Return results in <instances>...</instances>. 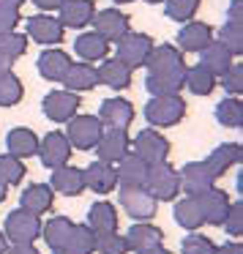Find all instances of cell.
I'll return each instance as SVG.
<instances>
[{
    "label": "cell",
    "instance_id": "f5cc1de1",
    "mask_svg": "<svg viewBox=\"0 0 243 254\" xmlns=\"http://www.w3.org/2000/svg\"><path fill=\"white\" fill-rule=\"evenodd\" d=\"M14 68V61H8V58H0V77H3V74H8Z\"/></svg>",
    "mask_w": 243,
    "mask_h": 254
},
{
    "label": "cell",
    "instance_id": "52a82bcc",
    "mask_svg": "<svg viewBox=\"0 0 243 254\" xmlns=\"http://www.w3.org/2000/svg\"><path fill=\"white\" fill-rule=\"evenodd\" d=\"M153 47L156 44L148 33H134V30H128V33L118 41V61H123L134 71V68L145 66V61H148Z\"/></svg>",
    "mask_w": 243,
    "mask_h": 254
},
{
    "label": "cell",
    "instance_id": "ee69618b",
    "mask_svg": "<svg viewBox=\"0 0 243 254\" xmlns=\"http://www.w3.org/2000/svg\"><path fill=\"white\" fill-rule=\"evenodd\" d=\"M213 249H216V243L210 241L208 235H202V232H191V235H186L181 243L183 254H213Z\"/></svg>",
    "mask_w": 243,
    "mask_h": 254
},
{
    "label": "cell",
    "instance_id": "3957f363",
    "mask_svg": "<svg viewBox=\"0 0 243 254\" xmlns=\"http://www.w3.org/2000/svg\"><path fill=\"white\" fill-rule=\"evenodd\" d=\"M118 202H121L123 213H128L134 221H150L156 216V210H159L156 197L145 186H121Z\"/></svg>",
    "mask_w": 243,
    "mask_h": 254
},
{
    "label": "cell",
    "instance_id": "44dd1931",
    "mask_svg": "<svg viewBox=\"0 0 243 254\" xmlns=\"http://www.w3.org/2000/svg\"><path fill=\"white\" fill-rule=\"evenodd\" d=\"M52 205H55V191L50 189V183H30L19 197V208L36 216L50 213Z\"/></svg>",
    "mask_w": 243,
    "mask_h": 254
},
{
    "label": "cell",
    "instance_id": "ac0fdd59",
    "mask_svg": "<svg viewBox=\"0 0 243 254\" xmlns=\"http://www.w3.org/2000/svg\"><path fill=\"white\" fill-rule=\"evenodd\" d=\"M82 181H85V189L96 194H110L118 189V172L112 164H104V161H93L82 170Z\"/></svg>",
    "mask_w": 243,
    "mask_h": 254
},
{
    "label": "cell",
    "instance_id": "277c9868",
    "mask_svg": "<svg viewBox=\"0 0 243 254\" xmlns=\"http://www.w3.org/2000/svg\"><path fill=\"white\" fill-rule=\"evenodd\" d=\"M104 134V126L96 115H74L66 126V139L77 150H93Z\"/></svg>",
    "mask_w": 243,
    "mask_h": 254
},
{
    "label": "cell",
    "instance_id": "7402d4cb",
    "mask_svg": "<svg viewBox=\"0 0 243 254\" xmlns=\"http://www.w3.org/2000/svg\"><path fill=\"white\" fill-rule=\"evenodd\" d=\"M50 189L63 197H79L85 191V181H82V170L79 167H71V164H63L58 170H52V181H50Z\"/></svg>",
    "mask_w": 243,
    "mask_h": 254
},
{
    "label": "cell",
    "instance_id": "9f6ffc18",
    "mask_svg": "<svg viewBox=\"0 0 243 254\" xmlns=\"http://www.w3.org/2000/svg\"><path fill=\"white\" fill-rule=\"evenodd\" d=\"M0 3H6V6H14V8H19L25 3V0H0Z\"/></svg>",
    "mask_w": 243,
    "mask_h": 254
},
{
    "label": "cell",
    "instance_id": "ab89813d",
    "mask_svg": "<svg viewBox=\"0 0 243 254\" xmlns=\"http://www.w3.org/2000/svg\"><path fill=\"white\" fill-rule=\"evenodd\" d=\"M199 3H202V0H164V11H167V17H170V19L186 25V22H191V19H194Z\"/></svg>",
    "mask_w": 243,
    "mask_h": 254
},
{
    "label": "cell",
    "instance_id": "4dcf8cb0",
    "mask_svg": "<svg viewBox=\"0 0 243 254\" xmlns=\"http://www.w3.org/2000/svg\"><path fill=\"white\" fill-rule=\"evenodd\" d=\"M148 167L137 153H128L118 161L115 172H118V183L121 186H145V178H148Z\"/></svg>",
    "mask_w": 243,
    "mask_h": 254
},
{
    "label": "cell",
    "instance_id": "1f68e13d",
    "mask_svg": "<svg viewBox=\"0 0 243 254\" xmlns=\"http://www.w3.org/2000/svg\"><path fill=\"white\" fill-rule=\"evenodd\" d=\"M96 71H99V82L110 85L112 90H126L128 85H131V68H128L123 61H118V58L104 61Z\"/></svg>",
    "mask_w": 243,
    "mask_h": 254
},
{
    "label": "cell",
    "instance_id": "f35d334b",
    "mask_svg": "<svg viewBox=\"0 0 243 254\" xmlns=\"http://www.w3.org/2000/svg\"><path fill=\"white\" fill-rule=\"evenodd\" d=\"M25 96V88H22V79L17 77L14 71L3 74L0 77V107H14L19 104Z\"/></svg>",
    "mask_w": 243,
    "mask_h": 254
},
{
    "label": "cell",
    "instance_id": "4fadbf2b",
    "mask_svg": "<svg viewBox=\"0 0 243 254\" xmlns=\"http://www.w3.org/2000/svg\"><path fill=\"white\" fill-rule=\"evenodd\" d=\"M63 30L66 28L52 14H33V17H28V39H33L36 44H44V47L61 44Z\"/></svg>",
    "mask_w": 243,
    "mask_h": 254
},
{
    "label": "cell",
    "instance_id": "f1b7e54d",
    "mask_svg": "<svg viewBox=\"0 0 243 254\" xmlns=\"http://www.w3.org/2000/svg\"><path fill=\"white\" fill-rule=\"evenodd\" d=\"M88 227L96 235H104V232H118V208L107 199L93 202L88 210Z\"/></svg>",
    "mask_w": 243,
    "mask_h": 254
},
{
    "label": "cell",
    "instance_id": "91938a15",
    "mask_svg": "<svg viewBox=\"0 0 243 254\" xmlns=\"http://www.w3.org/2000/svg\"><path fill=\"white\" fill-rule=\"evenodd\" d=\"M118 6H123V3H134V0H115Z\"/></svg>",
    "mask_w": 243,
    "mask_h": 254
},
{
    "label": "cell",
    "instance_id": "8d00e7d4",
    "mask_svg": "<svg viewBox=\"0 0 243 254\" xmlns=\"http://www.w3.org/2000/svg\"><path fill=\"white\" fill-rule=\"evenodd\" d=\"M25 172H28V167H25L22 159H17L11 153H0V183L6 189L19 186L25 181Z\"/></svg>",
    "mask_w": 243,
    "mask_h": 254
},
{
    "label": "cell",
    "instance_id": "9c48e42d",
    "mask_svg": "<svg viewBox=\"0 0 243 254\" xmlns=\"http://www.w3.org/2000/svg\"><path fill=\"white\" fill-rule=\"evenodd\" d=\"M71 145H68L66 134L63 131H50L47 137L39 139V159L41 164L47 167V170H58V167L68 164V159H71Z\"/></svg>",
    "mask_w": 243,
    "mask_h": 254
},
{
    "label": "cell",
    "instance_id": "5b68a950",
    "mask_svg": "<svg viewBox=\"0 0 243 254\" xmlns=\"http://www.w3.org/2000/svg\"><path fill=\"white\" fill-rule=\"evenodd\" d=\"M3 235L11 243H33L41 235V216L28 213V210L17 208L6 216V224H3Z\"/></svg>",
    "mask_w": 243,
    "mask_h": 254
},
{
    "label": "cell",
    "instance_id": "8992f818",
    "mask_svg": "<svg viewBox=\"0 0 243 254\" xmlns=\"http://www.w3.org/2000/svg\"><path fill=\"white\" fill-rule=\"evenodd\" d=\"M131 145H134L131 153H137L145 164H161V161H167V156H170V139L161 131H156V128H142V131L134 137Z\"/></svg>",
    "mask_w": 243,
    "mask_h": 254
},
{
    "label": "cell",
    "instance_id": "2e32d148",
    "mask_svg": "<svg viewBox=\"0 0 243 254\" xmlns=\"http://www.w3.org/2000/svg\"><path fill=\"white\" fill-rule=\"evenodd\" d=\"M123 238H126L128 252H134V254H142V252H148V249H156V246L164 243V232L156 224H150V221H137Z\"/></svg>",
    "mask_w": 243,
    "mask_h": 254
},
{
    "label": "cell",
    "instance_id": "b9f144b4",
    "mask_svg": "<svg viewBox=\"0 0 243 254\" xmlns=\"http://www.w3.org/2000/svg\"><path fill=\"white\" fill-rule=\"evenodd\" d=\"M219 41L221 47H227V50L232 52V58H238L243 52V33H241V25H232V22H224L219 30Z\"/></svg>",
    "mask_w": 243,
    "mask_h": 254
},
{
    "label": "cell",
    "instance_id": "83f0119b",
    "mask_svg": "<svg viewBox=\"0 0 243 254\" xmlns=\"http://www.w3.org/2000/svg\"><path fill=\"white\" fill-rule=\"evenodd\" d=\"M74 230V221L68 216H52L47 224H41V238L52 252H63L68 246V235Z\"/></svg>",
    "mask_w": 243,
    "mask_h": 254
},
{
    "label": "cell",
    "instance_id": "484cf974",
    "mask_svg": "<svg viewBox=\"0 0 243 254\" xmlns=\"http://www.w3.org/2000/svg\"><path fill=\"white\" fill-rule=\"evenodd\" d=\"M63 85L71 93H85V90H93L101 82H99V71H96L93 63H71V68L63 77Z\"/></svg>",
    "mask_w": 243,
    "mask_h": 254
},
{
    "label": "cell",
    "instance_id": "11a10c76",
    "mask_svg": "<svg viewBox=\"0 0 243 254\" xmlns=\"http://www.w3.org/2000/svg\"><path fill=\"white\" fill-rule=\"evenodd\" d=\"M6 249H8V241H6V235H3V230H0V254H6Z\"/></svg>",
    "mask_w": 243,
    "mask_h": 254
},
{
    "label": "cell",
    "instance_id": "7a4b0ae2",
    "mask_svg": "<svg viewBox=\"0 0 243 254\" xmlns=\"http://www.w3.org/2000/svg\"><path fill=\"white\" fill-rule=\"evenodd\" d=\"M145 189L156 197V202H170L181 194V175L170 161L148 167V178H145Z\"/></svg>",
    "mask_w": 243,
    "mask_h": 254
},
{
    "label": "cell",
    "instance_id": "d6a6232c",
    "mask_svg": "<svg viewBox=\"0 0 243 254\" xmlns=\"http://www.w3.org/2000/svg\"><path fill=\"white\" fill-rule=\"evenodd\" d=\"M74 52L82 58V63H90V61H104L110 55V44L101 39L99 33L88 30V33H79L77 41H74Z\"/></svg>",
    "mask_w": 243,
    "mask_h": 254
},
{
    "label": "cell",
    "instance_id": "db71d44e",
    "mask_svg": "<svg viewBox=\"0 0 243 254\" xmlns=\"http://www.w3.org/2000/svg\"><path fill=\"white\" fill-rule=\"evenodd\" d=\"M142 254H172V252L164 246H156V249H148V252H142Z\"/></svg>",
    "mask_w": 243,
    "mask_h": 254
},
{
    "label": "cell",
    "instance_id": "d4e9b609",
    "mask_svg": "<svg viewBox=\"0 0 243 254\" xmlns=\"http://www.w3.org/2000/svg\"><path fill=\"white\" fill-rule=\"evenodd\" d=\"M36 66H39V74L44 79H50V82H63L66 71L71 68V58L63 50H44L39 55V61H36Z\"/></svg>",
    "mask_w": 243,
    "mask_h": 254
},
{
    "label": "cell",
    "instance_id": "681fc988",
    "mask_svg": "<svg viewBox=\"0 0 243 254\" xmlns=\"http://www.w3.org/2000/svg\"><path fill=\"white\" fill-rule=\"evenodd\" d=\"M227 22L241 25V0H232V3H230V11H227Z\"/></svg>",
    "mask_w": 243,
    "mask_h": 254
},
{
    "label": "cell",
    "instance_id": "f907efd6",
    "mask_svg": "<svg viewBox=\"0 0 243 254\" xmlns=\"http://www.w3.org/2000/svg\"><path fill=\"white\" fill-rule=\"evenodd\" d=\"M213 254H243V249L238 241H232V243H224V246H216Z\"/></svg>",
    "mask_w": 243,
    "mask_h": 254
},
{
    "label": "cell",
    "instance_id": "5bb4252c",
    "mask_svg": "<svg viewBox=\"0 0 243 254\" xmlns=\"http://www.w3.org/2000/svg\"><path fill=\"white\" fill-rule=\"evenodd\" d=\"M197 202H199V210H202L205 224L221 227V224H224V219H227V210H230L232 199H230V194H227L224 189H216L213 186V189H208V191L199 194Z\"/></svg>",
    "mask_w": 243,
    "mask_h": 254
},
{
    "label": "cell",
    "instance_id": "f6af8a7d",
    "mask_svg": "<svg viewBox=\"0 0 243 254\" xmlns=\"http://www.w3.org/2000/svg\"><path fill=\"white\" fill-rule=\"evenodd\" d=\"M219 85L227 90V93H232V96L241 93V90H243V66H241V63H232V66L221 74V82Z\"/></svg>",
    "mask_w": 243,
    "mask_h": 254
},
{
    "label": "cell",
    "instance_id": "7bdbcfd3",
    "mask_svg": "<svg viewBox=\"0 0 243 254\" xmlns=\"http://www.w3.org/2000/svg\"><path fill=\"white\" fill-rule=\"evenodd\" d=\"M96 252H99V254H128L126 238L118 235V232H104V235H96Z\"/></svg>",
    "mask_w": 243,
    "mask_h": 254
},
{
    "label": "cell",
    "instance_id": "4316f807",
    "mask_svg": "<svg viewBox=\"0 0 243 254\" xmlns=\"http://www.w3.org/2000/svg\"><path fill=\"white\" fill-rule=\"evenodd\" d=\"M6 153L17 156V159H30V156L39 153V137H36L33 128L17 126L6 134Z\"/></svg>",
    "mask_w": 243,
    "mask_h": 254
},
{
    "label": "cell",
    "instance_id": "9a60e30c",
    "mask_svg": "<svg viewBox=\"0 0 243 254\" xmlns=\"http://www.w3.org/2000/svg\"><path fill=\"white\" fill-rule=\"evenodd\" d=\"M101 121V126L104 128H121V131H126L128 126H131V121H134V107H131V101H126V99H107V101H101V110H99V115H96Z\"/></svg>",
    "mask_w": 243,
    "mask_h": 254
},
{
    "label": "cell",
    "instance_id": "cb8c5ba5",
    "mask_svg": "<svg viewBox=\"0 0 243 254\" xmlns=\"http://www.w3.org/2000/svg\"><path fill=\"white\" fill-rule=\"evenodd\" d=\"M241 159H243L241 145L238 142H224V145H219V148H213V153L205 159V164H208V170H210L213 178H221V175H227L232 167L241 164Z\"/></svg>",
    "mask_w": 243,
    "mask_h": 254
},
{
    "label": "cell",
    "instance_id": "7c38bea8",
    "mask_svg": "<svg viewBox=\"0 0 243 254\" xmlns=\"http://www.w3.org/2000/svg\"><path fill=\"white\" fill-rule=\"evenodd\" d=\"M178 175H181V191H186V197H199L216 186V178L210 175L205 161H188L183 164V170H178Z\"/></svg>",
    "mask_w": 243,
    "mask_h": 254
},
{
    "label": "cell",
    "instance_id": "603a6c76",
    "mask_svg": "<svg viewBox=\"0 0 243 254\" xmlns=\"http://www.w3.org/2000/svg\"><path fill=\"white\" fill-rule=\"evenodd\" d=\"M186 68L164 71V74H148V77H145L148 93L150 96H178L183 88H186Z\"/></svg>",
    "mask_w": 243,
    "mask_h": 254
},
{
    "label": "cell",
    "instance_id": "60d3db41",
    "mask_svg": "<svg viewBox=\"0 0 243 254\" xmlns=\"http://www.w3.org/2000/svg\"><path fill=\"white\" fill-rule=\"evenodd\" d=\"M28 52V36L17 33V30H8V33H0V58H22Z\"/></svg>",
    "mask_w": 243,
    "mask_h": 254
},
{
    "label": "cell",
    "instance_id": "8fae6325",
    "mask_svg": "<svg viewBox=\"0 0 243 254\" xmlns=\"http://www.w3.org/2000/svg\"><path fill=\"white\" fill-rule=\"evenodd\" d=\"M131 30V22H128V14L118 11V8H104L93 17V33H99L107 44L112 41H121L123 36Z\"/></svg>",
    "mask_w": 243,
    "mask_h": 254
},
{
    "label": "cell",
    "instance_id": "6da1fadb",
    "mask_svg": "<svg viewBox=\"0 0 243 254\" xmlns=\"http://www.w3.org/2000/svg\"><path fill=\"white\" fill-rule=\"evenodd\" d=\"M186 115V101L181 96H150L145 104V121L159 131V128L178 126Z\"/></svg>",
    "mask_w": 243,
    "mask_h": 254
},
{
    "label": "cell",
    "instance_id": "ffe728a7",
    "mask_svg": "<svg viewBox=\"0 0 243 254\" xmlns=\"http://www.w3.org/2000/svg\"><path fill=\"white\" fill-rule=\"evenodd\" d=\"M145 68L148 74H164V71H178V68H186V61H183V52L172 44H161L153 47L145 61Z\"/></svg>",
    "mask_w": 243,
    "mask_h": 254
},
{
    "label": "cell",
    "instance_id": "d6986e66",
    "mask_svg": "<svg viewBox=\"0 0 243 254\" xmlns=\"http://www.w3.org/2000/svg\"><path fill=\"white\" fill-rule=\"evenodd\" d=\"M210 41H213V28H210L208 22L191 19V22H186L181 28V33H178V50L181 52H197L199 55Z\"/></svg>",
    "mask_w": 243,
    "mask_h": 254
},
{
    "label": "cell",
    "instance_id": "94428289",
    "mask_svg": "<svg viewBox=\"0 0 243 254\" xmlns=\"http://www.w3.org/2000/svg\"><path fill=\"white\" fill-rule=\"evenodd\" d=\"M52 254H71V252H66V249H63V252H52Z\"/></svg>",
    "mask_w": 243,
    "mask_h": 254
},
{
    "label": "cell",
    "instance_id": "680465c9",
    "mask_svg": "<svg viewBox=\"0 0 243 254\" xmlns=\"http://www.w3.org/2000/svg\"><path fill=\"white\" fill-rule=\"evenodd\" d=\"M145 3H150V6H159V3H164V0H145Z\"/></svg>",
    "mask_w": 243,
    "mask_h": 254
},
{
    "label": "cell",
    "instance_id": "836d02e7",
    "mask_svg": "<svg viewBox=\"0 0 243 254\" xmlns=\"http://www.w3.org/2000/svg\"><path fill=\"white\" fill-rule=\"evenodd\" d=\"M172 213H175L178 227H183V230H188V232H197L199 227L205 224L197 197H183V199H178V202H175V210H172Z\"/></svg>",
    "mask_w": 243,
    "mask_h": 254
},
{
    "label": "cell",
    "instance_id": "e0dca14e",
    "mask_svg": "<svg viewBox=\"0 0 243 254\" xmlns=\"http://www.w3.org/2000/svg\"><path fill=\"white\" fill-rule=\"evenodd\" d=\"M58 22L63 25V28H85V25L93 22L96 17V6H93V0H63V6L58 8Z\"/></svg>",
    "mask_w": 243,
    "mask_h": 254
},
{
    "label": "cell",
    "instance_id": "e575fe53",
    "mask_svg": "<svg viewBox=\"0 0 243 254\" xmlns=\"http://www.w3.org/2000/svg\"><path fill=\"white\" fill-rule=\"evenodd\" d=\"M216 121L224 128H241L243 126V101L238 96H227L216 104Z\"/></svg>",
    "mask_w": 243,
    "mask_h": 254
},
{
    "label": "cell",
    "instance_id": "ba28073f",
    "mask_svg": "<svg viewBox=\"0 0 243 254\" xmlns=\"http://www.w3.org/2000/svg\"><path fill=\"white\" fill-rule=\"evenodd\" d=\"M79 104H82V101H79V93H71V90H50V93L44 96L41 110H44V115L50 118L52 123H68L77 115Z\"/></svg>",
    "mask_w": 243,
    "mask_h": 254
},
{
    "label": "cell",
    "instance_id": "74e56055",
    "mask_svg": "<svg viewBox=\"0 0 243 254\" xmlns=\"http://www.w3.org/2000/svg\"><path fill=\"white\" fill-rule=\"evenodd\" d=\"M66 252L71 254H93L96 252V232L88 224H74L71 235H68Z\"/></svg>",
    "mask_w": 243,
    "mask_h": 254
},
{
    "label": "cell",
    "instance_id": "7dc6e473",
    "mask_svg": "<svg viewBox=\"0 0 243 254\" xmlns=\"http://www.w3.org/2000/svg\"><path fill=\"white\" fill-rule=\"evenodd\" d=\"M19 25V8L0 3V33H8Z\"/></svg>",
    "mask_w": 243,
    "mask_h": 254
},
{
    "label": "cell",
    "instance_id": "30bf717a",
    "mask_svg": "<svg viewBox=\"0 0 243 254\" xmlns=\"http://www.w3.org/2000/svg\"><path fill=\"white\" fill-rule=\"evenodd\" d=\"M93 150H96V156H99V161H104V164H118L123 156L131 153V139H128V134L121 131V128H104V134H101V139L96 142Z\"/></svg>",
    "mask_w": 243,
    "mask_h": 254
},
{
    "label": "cell",
    "instance_id": "bcb514c9",
    "mask_svg": "<svg viewBox=\"0 0 243 254\" xmlns=\"http://www.w3.org/2000/svg\"><path fill=\"white\" fill-rule=\"evenodd\" d=\"M227 230V235H232V238H238L243 232V205L241 202H232L230 205V210H227V219H224V224H221Z\"/></svg>",
    "mask_w": 243,
    "mask_h": 254
},
{
    "label": "cell",
    "instance_id": "6f0895ef",
    "mask_svg": "<svg viewBox=\"0 0 243 254\" xmlns=\"http://www.w3.org/2000/svg\"><path fill=\"white\" fill-rule=\"evenodd\" d=\"M6 197H8V189H6V186H3V183H0V205L6 202Z\"/></svg>",
    "mask_w": 243,
    "mask_h": 254
},
{
    "label": "cell",
    "instance_id": "816d5d0a",
    "mask_svg": "<svg viewBox=\"0 0 243 254\" xmlns=\"http://www.w3.org/2000/svg\"><path fill=\"white\" fill-rule=\"evenodd\" d=\"M33 3L41 8V11H55V8L63 6V0H33Z\"/></svg>",
    "mask_w": 243,
    "mask_h": 254
},
{
    "label": "cell",
    "instance_id": "f546056e",
    "mask_svg": "<svg viewBox=\"0 0 243 254\" xmlns=\"http://www.w3.org/2000/svg\"><path fill=\"white\" fill-rule=\"evenodd\" d=\"M232 63H235V58H232V52L227 50V47H221L219 41H210L208 47H205L202 52H199V66L202 68H208L210 74H213L216 79L221 77V74L227 71V68L232 66Z\"/></svg>",
    "mask_w": 243,
    "mask_h": 254
},
{
    "label": "cell",
    "instance_id": "c3c4849f",
    "mask_svg": "<svg viewBox=\"0 0 243 254\" xmlns=\"http://www.w3.org/2000/svg\"><path fill=\"white\" fill-rule=\"evenodd\" d=\"M6 254H41V252L33 243H11V246L6 249Z\"/></svg>",
    "mask_w": 243,
    "mask_h": 254
},
{
    "label": "cell",
    "instance_id": "d590c367",
    "mask_svg": "<svg viewBox=\"0 0 243 254\" xmlns=\"http://www.w3.org/2000/svg\"><path fill=\"white\" fill-rule=\"evenodd\" d=\"M216 77L208 71V68H202L197 63V66H191V68H186V88L191 90L194 96H210L213 93V88H216Z\"/></svg>",
    "mask_w": 243,
    "mask_h": 254
}]
</instances>
